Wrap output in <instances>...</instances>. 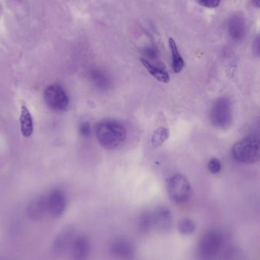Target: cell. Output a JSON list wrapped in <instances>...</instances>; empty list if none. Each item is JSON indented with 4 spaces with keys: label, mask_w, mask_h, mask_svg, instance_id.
<instances>
[{
    "label": "cell",
    "mask_w": 260,
    "mask_h": 260,
    "mask_svg": "<svg viewBox=\"0 0 260 260\" xmlns=\"http://www.w3.org/2000/svg\"><path fill=\"white\" fill-rule=\"evenodd\" d=\"M153 225L152 215L148 212L143 213L139 219V228L143 232H148Z\"/></svg>",
    "instance_id": "20"
},
{
    "label": "cell",
    "mask_w": 260,
    "mask_h": 260,
    "mask_svg": "<svg viewBox=\"0 0 260 260\" xmlns=\"http://www.w3.org/2000/svg\"><path fill=\"white\" fill-rule=\"evenodd\" d=\"M79 132H80V135L83 138H89L91 134V127L89 123L87 121L81 123L79 127Z\"/></svg>",
    "instance_id": "23"
},
{
    "label": "cell",
    "mask_w": 260,
    "mask_h": 260,
    "mask_svg": "<svg viewBox=\"0 0 260 260\" xmlns=\"http://www.w3.org/2000/svg\"><path fill=\"white\" fill-rule=\"evenodd\" d=\"M202 7L208 9L217 8L220 4V0H196Z\"/></svg>",
    "instance_id": "22"
},
{
    "label": "cell",
    "mask_w": 260,
    "mask_h": 260,
    "mask_svg": "<svg viewBox=\"0 0 260 260\" xmlns=\"http://www.w3.org/2000/svg\"><path fill=\"white\" fill-rule=\"evenodd\" d=\"M170 138V131L167 127H160L153 132L151 138V144L154 147L162 145Z\"/></svg>",
    "instance_id": "17"
},
{
    "label": "cell",
    "mask_w": 260,
    "mask_h": 260,
    "mask_svg": "<svg viewBox=\"0 0 260 260\" xmlns=\"http://www.w3.org/2000/svg\"><path fill=\"white\" fill-rule=\"evenodd\" d=\"M109 252L115 258L127 259L133 258L135 249L132 242L125 239H117L109 246Z\"/></svg>",
    "instance_id": "8"
},
{
    "label": "cell",
    "mask_w": 260,
    "mask_h": 260,
    "mask_svg": "<svg viewBox=\"0 0 260 260\" xmlns=\"http://www.w3.org/2000/svg\"><path fill=\"white\" fill-rule=\"evenodd\" d=\"M232 154L237 162L252 164L258 162L260 157L259 140L255 136H248L234 144Z\"/></svg>",
    "instance_id": "2"
},
{
    "label": "cell",
    "mask_w": 260,
    "mask_h": 260,
    "mask_svg": "<svg viewBox=\"0 0 260 260\" xmlns=\"http://www.w3.org/2000/svg\"><path fill=\"white\" fill-rule=\"evenodd\" d=\"M196 229V223L189 218L182 219L178 223V230L183 235H190L194 232Z\"/></svg>",
    "instance_id": "19"
},
{
    "label": "cell",
    "mask_w": 260,
    "mask_h": 260,
    "mask_svg": "<svg viewBox=\"0 0 260 260\" xmlns=\"http://www.w3.org/2000/svg\"><path fill=\"white\" fill-rule=\"evenodd\" d=\"M95 135L104 148L114 150L124 144L127 138V131L118 121L103 120L95 125Z\"/></svg>",
    "instance_id": "1"
},
{
    "label": "cell",
    "mask_w": 260,
    "mask_h": 260,
    "mask_svg": "<svg viewBox=\"0 0 260 260\" xmlns=\"http://www.w3.org/2000/svg\"><path fill=\"white\" fill-rule=\"evenodd\" d=\"M72 235L71 233H63L58 236L54 243V249L55 253H63L68 247H71L72 243Z\"/></svg>",
    "instance_id": "16"
},
{
    "label": "cell",
    "mask_w": 260,
    "mask_h": 260,
    "mask_svg": "<svg viewBox=\"0 0 260 260\" xmlns=\"http://www.w3.org/2000/svg\"><path fill=\"white\" fill-rule=\"evenodd\" d=\"M153 224L161 231H168L173 223L171 211L166 207H159L152 215Z\"/></svg>",
    "instance_id": "10"
},
{
    "label": "cell",
    "mask_w": 260,
    "mask_h": 260,
    "mask_svg": "<svg viewBox=\"0 0 260 260\" xmlns=\"http://www.w3.org/2000/svg\"><path fill=\"white\" fill-rule=\"evenodd\" d=\"M48 214L47 196H39L30 202L27 208V215L33 220H42Z\"/></svg>",
    "instance_id": "9"
},
{
    "label": "cell",
    "mask_w": 260,
    "mask_h": 260,
    "mask_svg": "<svg viewBox=\"0 0 260 260\" xmlns=\"http://www.w3.org/2000/svg\"><path fill=\"white\" fill-rule=\"evenodd\" d=\"M92 80L94 84L100 89H106L109 86V80L104 73L100 71L92 73Z\"/></svg>",
    "instance_id": "18"
},
{
    "label": "cell",
    "mask_w": 260,
    "mask_h": 260,
    "mask_svg": "<svg viewBox=\"0 0 260 260\" xmlns=\"http://www.w3.org/2000/svg\"><path fill=\"white\" fill-rule=\"evenodd\" d=\"M44 99L48 107L54 111L66 110L69 105V97L66 91L59 84L48 86L45 89Z\"/></svg>",
    "instance_id": "6"
},
{
    "label": "cell",
    "mask_w": 260,
    "mask_h": 260,
    "mask_svg": "<svg viewBox=\"0 0 260 260\" xmlns=\"http://www.w3.org/2000/svg\"><path fill=\"white\" fill-rule=\"evenodd\" d=\"M141 63L144 65V68H146L149 74L150 75L153 76L156 80L158 81L161 82V83H167L170 82V77L167 71H164V70L159 69V68H156L153 66L152 63H150L148 60H146L144 58H141Z\"/></svg>",
    "instance_id": "15"
},
{
    "label": "cell",
    "mask_w": 260,
    "mask_h": 260,
    "mask_svg": "<svg viewBox=\"0 0 260 260\" xmlns=\"http://www.w3.org/2000/svg\"><path fill=\"white\" fill-rule=\"evenodd\" d=\"M48 214L53 217H59L64 212L67 201L63 191L61 190L54 189L47 196Z\"/></svg>",
    "instance_id": "7"
},
{
    "label": "cell",
    "mask_w": 260,
    "mask_h": 260,
    "mask_svg": "<svg viewBox=\"0 0 260 260\" xmlns=\"http://www.w3.org/2000/svg\"><path fill=\"white\" fill-rule=\"evenodd\" d=\"M228 32L231 39L234 41H240L246 34V23L243 16L234 14L231 16L228 23Z\"/></svg>",
    "instance_id": "12"
},
{
    "label": "cell",
    "mask_w": 260,
    "mask_h": 260,
    "mask_svg": "<svg viewBox=\"0 0 260 260\" xmlns=\"http://www.w3.org/2000/svg\"><path fill=\"white\" fill-rule=\"evenodd\" d=\"M208 169L210 173L217 174L221 170V162L217 158H213L208 164Z\"/></svg>",
    "instance_id": "21"
},
{
    "label": "cell",
    "mask_w": 260,
    "mask_h": 260,
    "mask_svg": "<svg viewBox=\"0 0 260 260\" xmlns=\"http://www.w3.org/2000/svg\"><path fill=\"white\" fill-rule=\"evenodd\" d=\"M71 253L76 259H84L87 258L90 251V243L86 236H78L74 238L71 243Z\"/></svg>",
    "instance_id": "11"
},
{
    "label": "cell",
    "mask_w": 260,
    "mask_h": 260,
    "mask_svg": "<svg viewBox=\"0 0 260 260\" xmlns=\"http://www.w3.org/2000/svg\"><path fill=\"white\" fill-rule=\"evenodd\" d=\"M147 55L150 56L151 57H156L157 55V51L156 48H149L147 49Z\"/></svg>",
    "instance_id": "24"
},
{
    "label": "cell",
    "mask_w": 260,
    "mask_h": 260,
    "mask_svg": "<svg viewBox=\"0 0 260 260\" xmlns=\"http://www.w3.org/2000/svg\"><path fill=\"white\" fill-rule=\"evenodd\" d=\"M169 45L172 54V68L173 71L176 74H179L182 71L184 68V60L182 56L179 54L177 45L174 39L170 38L169 39Z\"/></svg>",
    "instance_id": "14"
},
{
    "label": "cell",
    "mask_w": 260,
    "mask_h": 260,
    "mask_svg": "<svg viewBox=\"0 0 260 260\" xmlns=\"http://www.w3.org/2000/svg\"><path fill=\"white\" fill-rule=\"evenodd\" d=\"M259 0H252L253 5L255 6L256 8H258V7H259Z\"/></svg>",
    "instance_id": "25"
},
{
    "label": "cell",
    "mask_w": 260,
    "mask_h": 260,
    "mask_svg": "<svg viewBox=\"0 0 260 260\" xmlns=\"http://www.w3.org/2000/svg\"><path fill=\"white\" fill-rule=\"evenodd\" d=\"M167 189L170 199L176 204L186 203L191 196V187L183 175L176 174L169 179Z\"/></svg>",
    "instance_id": "4"
},
{
    "label": "cell",
    "mask_w": 260,
    "mask_h": 260,
    "mask_svg": "<svg viewBox=\"0 0 260 260\" xmlns=\"http://www.w3.org/2000/svg\"><path fill=\"white\" fill-rule=\"evenodd\" d=\"M211 124L215 127L226 129L231 126L233 121L231 103L226 98H220L215 102L210 113Z\"/></svg>",
    "instance_id": "5"
},
{
    "label": "cell",
    "mask_w": 260,
    "mask_h": 260,
    "mask_svg": "<svg viewBox=\"0 0 260 260\" xmlns=\"http://www.w3.org/2000/svg\"><path fill=\"white\" fill-rule=\"evenodd\" d=\"M224 236L217 230L205 233L199 240L198 251L202 258H212L217 256L224 246Z\"/></svg>",
    "instance_id": "3"
},
{
    "label": "cell",
    "mask_w": 260,
    "mask_h": 260,
    "mask_svg": "<svg viewBox=\"0 0 260 260\" xmlns=\"http://www.w3.org/2000/svg\"><path fill=\"white\" fill-rule=\"evenodd\" d=\"M21 132L25 138H29L34 131L33 118L26 106H23L21 109Z\"/></svg>",
    "instance_id": "13"
}]
</instances>
